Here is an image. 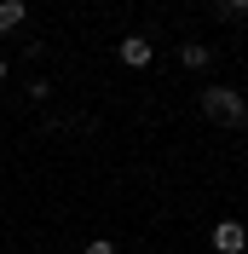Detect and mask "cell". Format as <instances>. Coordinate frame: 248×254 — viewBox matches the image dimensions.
Here are the masks:
<instances>
[{"instance_id":"obj_1","label":"cell","mask_w":248,"mask_h":254,"mask_svg":"<svg viewBox=\"0 0 248 254\" xmlns=\"http://www.w3.org/2000/svg\"><path fill=\"white\" fill-rule=\"evenodd\" d=\"M202 116L219 122V127H248V98L237 87H208L202 93Z\"/></svg>"},{"instance_id":"obj_2","label":"cell","mask_w":248,"mask_h":254,"mask_svg":"<svg viewBox=\"0 0 248 254\" xmlns=\"http://www.w3.org/2000/svg\"><path fill=\"white\" fill-rule=\"evenodd\" d=\"M116 58H122L127 69H150V64H156V47L144 41V35H127L122 47H116Z\"/></svg>"},{"instance_id":"obj_3","label":"cell","mask_w":248,"mask_h":254,"mask_svg":"<svg viewBox=\"0 0 248 254\" xmlns=\"http://www.w3.org/2000/svg\"><path fill=\"white\" fill-rule=\"evenodd\" d=\"M214 254H248V231L237 220H219L214 225Z\"/></svg>"},{"instance_id":"obj_4","label":"cell","mask_w":248,"mask_h":254,"mask_svg":"<svg viewBox=\"0 0 248 254\" xmlns=\"http://www.w3.org/2000/svg\"><path fill=\"white\" fill-rule=\"evenodd\" d=\"M23 17H29L23 0H0V35H17V29H23Z\"/></svg>"},{"instance_id":"obj_5","label":"cell","mask_w":248,"mask_h":254,"mask_svg":"<svg viewBox=\"0 0 248 254\" xmlns=\"http://www.w3.org/2000/svg\"><path fill=\"white\" fill-rule=\"evenodd\" d=\"M179 64H185V69H208V64H214V52L196 47V41H185V47H179Z\"/></svg>"},{"instance_id":"obj_6","label":"cell","mask_w":248,"mask_h":254,"mask_svg":"<svg viewBox=\"0 0 248 254\" xmlns=\"http://www.w3.org/2000/svg\"><path fill=\"white\" fill-rule=\"evenodd\" d=\"M81 254H122V249H116V243H110V237H93V243H87V249H81Z\"/></svg>"},{"instance_id":"obj_7","label":"cell","mask_w":248,"mask_h":254,"mask_svg":"<svg viewBox=\"0 0 248 254\" xmlns=\"http://www.w3.org/2000/svg\"><path fill=\"white\" fill-rule=\"evenodd\" d=\"M225 12H237V17H243V12H248V0H225Z\"/></svg>"},{"instance_id":"obj_8","label":"cell","mask_w":248,"mask_h":254,"mask_svg":"<svg viewBox=\"0 0 248 254\" xmlns=\"http://www.w3.org/2000/svg\"><path fill=\"white\" fill-rule=\"evenodd\" d=\"M0 81H6V58H0Z\"/></svg>"}]
</instances>
